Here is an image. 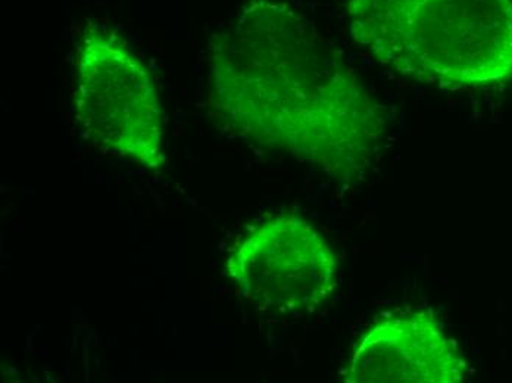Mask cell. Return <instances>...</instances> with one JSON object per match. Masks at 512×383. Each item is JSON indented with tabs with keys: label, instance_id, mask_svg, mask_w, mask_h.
I'll use <instances>...</instances> for the list:
<instances>
[{
	"label": "cell",
	"instance_id": "2",
	"mask_svg": "<svg viewBox=\"0 0 512 383\" xmlns=\"http://www.w3.org/2000/svg\"><path fill=\"white\" fill-rule=\"evenodd\" d=\"M357 45L398 76L440 89L512 80V0H348Z\"/></svg>",
	"mask_w": 512,
	"mask_h": 383
},
{
	"label": "cell",
	"instance_id": "1",
	"mask_svg": "<svg viewBox=\"0 0 512 383\" xmlns=\"http://www.w3.org/2000/svg\"><path fill=\"white\" fill-rule=\"evenodd\" d=\"M206 112L224 135L311 165L340 186L382 158L386 108L307 15L249 0L208 42Z\"/></svg>",
	"mask_w": 512,
	"mask_h": 383
},
{
	"label": "cell",
	"instance_id": "4",
	"mask_svg": "<svg viewBox=\"0 0 512 383\" xmlns=\"http://www.w3.org/2000/svg\"><path fill=\"white\" fill-rule=\"evenodd\" d=\"M237 294L258 310L312 313L336 292L337 255L326 236L296 213L252 227L226 260Z\"/></svg>",
	"mask_w": 512,
	"mask_h": 383
},
{
	"label": "cell",
	"instance_id": "3",
	"mask_svg": "<svg viewBox=\"0 0 512 383\" xmlns=\"http://www.w3.org/2000/svg\"><path fill=\"white\" fill-rule=\"evenodd\" d=\"M73 107L84 139L109 157L161 176L167 167L165 120L145 62L117 31L87 24L76 48Z\"/></svg>",
	"mask_w": 512,
	"mask_h": 383
},
{
	"label": "cell",
	"instance_id": "5",
	"mask_svg": "<svg viewBox=\"0 0 512 383\" xmlns=\"http://www.w3.org/2000/svg\"><path fill=\"white\" fill-rule=\"evenodd\" d=\"M468 363L430 311L395 314L367 330L343 372L346 383H461Z\"/></svg>",
	"mask_w": 512,
	"mask_h": 383
}]
</instances>
